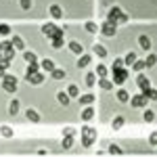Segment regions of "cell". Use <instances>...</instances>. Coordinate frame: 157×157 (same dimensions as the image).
Returning a JSON list of instances; mask_svg holds the SVG:
<instances>
[{"instance_id": "obj_26", "label": "cell", "mask_w": 157, "mask_h": 157, "mask_svg": "<svg viewBox=\"0 0 157 157\" xmlns=\"http://www.w3.org/2000/svg\"><path fill=\"white\" fill-rule=\"evenodd\" d=\"M117 101H120V103H128V101H130L128 90H117Z\"/></svg>"}, {"instance_id": "obj_39", "label": "cell", "mask_w": 157, "mask_h": 157, "mask_svg": "<svg viewBox=\"0 0 157 157\" xmlns=\"http://www.w3.org/2000/svg\"><path fill=\"white\" fill-rule=\"evenodd\" d=\"M61 145H63V149H69L73 145V136H63V143Z\"/></svg>"}, {"instance_id": "obj_1", "label": "cell", "mask_w": 157, "mask_h": 157, "mask_svg": "<svg viewBox=\"0 0 157 157\" xmlns=\"http://www.w3.org/2000/svg\"><path fill=\"white\" fill-rule=\"evenodd\" d=\"M107 19L113 21L115 25H120V23H126V21H128V15H124V13L120 11V6H111L109 13H107Z\"/></svg>"}, {"instance_id": "obj_6", "label": "cell", "mask_w": 157, "mask_h": 157, "mask_svg": "<svg viewBox=\"0 0 157 157\" xmlns=\"http://www.w3.org/2000/svg\"><path fill=\"white\" fill-rule=\"evenodd\" d=\"M101 32H103V34H105V36H115V34H117V25L113 23V21H105V23L101 25Z\"/></svg>"}, {"instance_id": "obj_35", "label": "cell", "mask_w": 157, "mask_h": 157, "mask_svg": "<svg viewBox=\"0 0 157 157\" xmlns=\"http://www.w3.org/2000/svg\"><path fill=\"white\" fill-rule=\"evenodd\" d=\"M155 63H157V55H149V57L145 59V65H147V67H153Z\"/></svg>"}, {"instance_id": "obj_40", "label": "cell", "mask_w": 157, "mask_h": 157, "mask_svg": "<svg viewBox=\"0 0 157 157\" xmlns=\"http://www.w3.org/2000/svg\"><path fill=\"white\" fill-rule=\"evenodd\" d=\"M36 71H40L38 61H36V63H29V67H27V75H32V73H36Z\"/></svg>"}, {"instance_id": "obj_10", "label": "cell", "mask_w": 157, "mask_h": 157, "mask_svg": "<svg viewBox=\"0 0 157 157\" xmlns=\"http://www.w3.org/2000/svg\"><path fill=\"white\" fill-rule=\"evenodd\" d=\"M143 94L147 97V101H157V90H155V88H151V86L143 88Z\"/></svg>"}, {"instance_id": "obj_46", "label": "cell", "mask_w": 157, "mask_h": 157, "mask_svg": "<svg viewBox=\"0 0 157 157\" xmlns=\"http://www.w3.org/2000/svg\"><path fill=\"white\" fill-rule=\"evenodd\" d=\"M117 67H124V59H115L113 61V69H117Z\"/></svg>"}, {"instance_id": "obj_43", "label": "cell", "mask_w": 157, "mask_h": 157, "mask_svg": "<svg viewBox=\"0 0 157 157\" xmlns=\"http://www.w3.org/2000/svg\"><path fill=\"white\" fill-rule=\"evenodd\" d=\"M19 4H21V9H32V0H19Z\"/></svg>"}, {"instance_id": "obj_3", "label": "cell", "mask_w": 157, "mask_h": 157, "mask_svg": "<svg viewBox=\"0 0 157 157\" xmlns=\"http://www.w3.org/2000/svg\"><path fill=\"white\" fill-rule=\"evenodd\" d=\"M2 90L4 92H15L17 90V78L4 73V78H2Z\"/></svg>"}, {"instance_id": "obj_36", "label": "cell", "mask_w": 157, "mask_h": 157, "mask_svg": "<svg viewBox=\"0 0 157 157\" xmlns=\"http://www.w3.org/2000/svg\"><path fill=\"white\" fill-rule=\"evenodd\" d=\"M23 57H25V61H27V63H36V55H34L32 50H25Z\"/></svg>"}, {"instance_id": "obj_17", "label": "cell", "mask_w": 157, "mask_h": 157, "mask_svg": "<svg viewBox=\"0 0 157 157\" xmlns=\"http://www.w3.org/2000/svg\"><path fill=\"white\" fill-rule=\"evenodd\" d=\"M27 120L29 121H34V124H40V115H38V111H34V109H27Z\"/></svg>"}, {"instance_id": "obj_12", "label": "cell", "mask_w": 157, "mask_h": 157, "mask_svg": "<svg viewBox=\"0 0 157 157\" xmlns=\"http://www.w3.org/2000/svg\"><path fill=\"white\" fill-rule=\"evenodd\" d=\"M69 50H71L73 55H82V52H84V46H82L80 42L73 40V42H69Z\"/></svg>"}, {"instance_id": "obj_42", "label": "cell", "mask_w": 157, "mask_h": 157, "mask_svg": "<svg viewBox=\"0 0 157 157\" xmlns=\"http://www.w3.org/2000/svg\"><path fill=\"white\" fill-rule=\"evenodd\" d=\"M109 153H111V155H120L121 149H120L117 145H109Z\"/></svg>"}, {"instance_id": "obj_13", "label": "cell", "mask_w": 157, "mask_h": 157, "mask_svg": "<svg viewBox=\"0 0 157 157\" xmlns=\"http://www.w3.org/2000/svg\"><path fill=\"white\" fill-rule=\"evenodd\" d=\"M50 15H52V17H55V19H61V17H63V9H61L59 4H50Z\"/></svg>"}, {"instance_id": "obj_48", "label": "cell", "mask_w": 157, "mask_h": 157, "mask_svg": "<svg viewBox=\"0 0 157 157\" xmlns=\"http://www.w3.org/2000/svg\"><path fill=\"white\" fill-rule=\"evenodd\" d=\"M4 73H6V69H4V67L0 65V78H4Z\"/></svg>"}, {"instance_id": "obj_34", "label": "cell", "mask_w": 157, "mask_h": 157, "mask_svg": "<svg viewBox=\"0 0 157 157\" xmlns=\"http://www.w3.org/2000/svg\"><path fill=\"white\" fill-rule=\"evenodd\" d=\"M50 73H52V78H55V80H63V78H65V71H63V69H57V67H55Z\"/></svg>"}, {"instance_id": "obj_29", "label": "cell", "mask_w": 157, "mask_h": 157, "mask_svg": "<svg viewBox=\"0 0 157 157\" xmlns=\"http://www.w3.org/2000/svg\"><path fill=\"white\" fill-rule=\"evenodd\" d=\"M136 59H138V57H136V52H128V55L124 57V65H132Z\"/></svg>"}, {"instance_id": "obj_19", "label": "cell", "mask_w": 157, "mask_h": 157, "mask_svg": "<svg viewBox=\"0 0 157 157\" xmlns=\"http://www.w3.org/2000/svg\"><path fill=\"white\" fill-rule=\"evenodd\" d=\"M124 124H126V120H124L121 115H117V117H113V121H111V128H113V130H120Z\"/></svg>"}, {"instance_id": "obj_21", "label": "cell", "mask_w": 157, "mask_h": 157, "mask_svg": "<svg viewBox=\"0 0 157 157\" xmlns=\"http://www.w3.org/2000/svg\"><path fill=\"white\" fill-rule=\"evenodd\" d=\"M136 84H138V88H147V86H151V82H149L147 75H138L136 78Z\"/></svg>"}, {"instance_id": "obj_20", "label": "cell", "mask_w": 157, "mask_h": 157, "mask_svg": "<svg viewBox=\"0 0 157 157\" xmlns=\"http://www.w3.org/2000/svg\"><path fill=\"white\" fill-rule=\"evenodd\" d=\"M55 29H57V27H55L52 23H44V25H42V34H44V36H52Z\"/></svg>"}, {"instance_id": "obj_31", "label": "cell", "mask_w": 157, "mask_h": 157, "mask_svg": "<svg viewBox=\"0 0 157 157\" xmlns=\"http://www.w3.org/2000/svg\"><path fill=\"white\" fill-rule=\"evenodd\" d=\"M132 67H134V71H138V73H140V71H143V69H145V67H147V65H145V61L136 59V61H134V63H132Z\"/></svg>"}, {"instance_id": "obj_44", "label": "cell", "mask_w": 157, "mask_h": 157, "mask_svg": "<svg viewBox=\"0 0 157 157\" xmlns=\"http://www.w3.org/2000/svg\"><path fill=\"white\" fill-rule=\"evenodd\" d=\"M0 65H2L4 69H9V65H11V59H6V57H0Z\"/></svg>"}, {"instance_id": "obj_32", "label": "cell", "mask_w": 157, "mask_h": 157, "mask_svg": "<svg viewBox=\"0 0 157 157\" xmlns=\"http://www.w3.org/2000/svg\"><path fill=\"white\" fill-rule=\"evenodd\" d=\"M143 120H145V121H149V124H151V121L155 120V113H153L151 109H145V113H143Z\"/></svg>"}, {"instance_id": "obj_8", "label": "cell", "mask_w": 157, "mask_h": 157, "mask_svg": "<svg viewBox=\"0 0 157 157\" xmlns=\"http://www.w3.org/2000/svg\"><path fill=\"white\" fill-rule=\"evenodd\" d=\"M27 82L29 84H42L44 82V73L36 71V73H32V75H27Z\"/></svg>"}, {"instance_id": "obj_18", "label": "cell", "mask_w": 157, "mask_h": 157, "mask_svg": "<svg viewBox=\"0 0 157 157\" xmlns=\"http://www.w3.org/2000/svg\"><path fill=\"white\" fill-rule=\"evenodd\" d=\"M40 67H42V69H44V71H52V69H55V61L52 59H44L42 61V65H40Z\"/></svg>"}, {"instance_id": "obj_16", "label": "cell", "mask_w": 157, "mask_h": 157, "mask_svg": "<svg viewBox=\"0 0 157 157\" xmlns=\"http://www.w3.org/2000/svg\"><path fill=\"white\" fill-rule=\"evenodd\" d=\"M57 101H59L63 107H69V94H67V92H59V94H57Z\"/></svg>"}, {"instance_id": "obj_25", "label": "cell", "mask_w": 157, "mask_h": 157, "mask_svg": "<svg viewBox=\"0 0 157 157\" xmlns=\"http://www.w3.org/2000/svg\"><path fill=\"white\" fill-rule=\"evenodd\" d=\"M88 65H90V57L82 52V57L78 59V67H88Z\"/></svg>"}, {"instance_id": "obj_30", "label": "cell", "mask_w": 157, "mask_h": 157, "mask_svg": "<svg viewBox=\"0 0 157 157\" xmlns=\"http://www.w3.org/2000/svg\"><path fill=\"white\" fill-rule=\"evenodd\" d=\"M98 86H101V90H111V86H113V82H109L107 78H101V82H98Z\"/></svg>"}, {"instance_id": "obj_11", "label": "cell", "mask_w": 157, "mask_h": 157, "mask_svg": "<svg viewBox=\"0 0 157 157\" xmlns=\"http://www.w3.org/2000/svg\"><path fill=\"white\" fill-rule=\"evenodd\" d=\"M92 117H94V109H92V107H88V105H86V107L82 109V120H84V121H90Z\"/></svg>"}, {"instance_id": "obj_37", "label": "cell", "mask_w": 157, "mask_h": 157, "mask_svg": "<svg viewBox=\"0 0 157 157\" xmlns=\"http://www.w3.org/2000/svg\"><path fill=\"white\" fill-rule=\"evenodd\" d=\"M67 94H69V97H78V94H80V88H78L75 84H71L69 88H67Z\"/></svg>"}, {"instance_id": "obj_5", "label": "cell", "mask_w": 157, "mask_h": 157, "mask_svg": "<svg viewBox=\"0 0 157 157\" xmlns=\"http://www.w3.org/2000/svg\"><path fill=\"white\" fill-rule=\"evenodd\" d=\"M128 80V71L124 69V67H117V69H113V84H124Z\"/></svg>"}, {"instance_id": "obj_23", "label": "cell", "mask_w": 157, "mask_h": 157, "mask_svg": "<svg viewBox=\"0 0 157 157\" xmlns=\"http://www.w3.org/2000/svg\"><path fill=\"white\" fill-rule=\"evenodd\" d=\"M0 134H2V136H4V138H13V128L11 126H0Z\"/></svg>"}, {"instance_id": "obj_45", "label": "cell", "mask_w": 157, "mask_h": 157, "mask_svg": "<svg viewBox=\"0 0 157 157\" xmlns=\"http://www.w3.org/2000/svg\"><path fill=\"white\" fill-rule=\"evenodd\" d=\"M73 134H75L73 128H63V136H73Z\"/></svg>"}, {"instance_id": "obj_41", "label": "cell", "mask_w": 157, "mask_h": 157, "mask_svg": "<svg viewBox=\"0 0 157 157\" xmlns=\"http://www.w3.org/2000/svg\"><path fill=\"white\" fill-rule=\"evenodd\" d=\"M11 34V27L6 23H0V36H9Z\"/></svg>"}, {"instance_id": "obj_15", "label": "cell", "mask_w": 157, "mask_h": 157, "mask_svg": "<svg viewBox=\"0 0 157 157\" xmlns=\"http://www.w3.org/2000/svg\"><path fill=\"white\" fill-rule=\"evenodd\" d=\"M94 73H97L98 78H107V75H109V69L105 67V65H103V63H98L97 69H94Z\"/></svg>"}, {"instance_id": "obj_47", "label": "cell", "mask_w": 157, "mask_h": 157, "mask_svg": "<svg viewBox=\"0 0 157 157\" xmlns=\"http://www.w3.org/2000/svg\"><path fill=\"white\" fill-rule=\"evenodd\" d=\"M149 143H151V145H157V132H151V136H149Z\"/></svg>"}, {"instance_id": "obj_38", "label": "cell", "mask_w": 157, "mask_h": 157, "mask_svg": "<svg viewBox=\"0 0 157 157\" xmlns=\"http://www.w3.org/2000/svg\"><path fill=\"white\" fill-rule=\"evenodd\" d=\"M86 29H88L90 34H97V32H98V25L94 23V21H88V23H86Z\"/></svg>"}, {"instance_id": "obj_7", "label": "cell", "mask_w": 157, "mask_h": 157, "mask_svg": "<svg viewBox=\"0 0 157 157\" xmlns=\"http://www.w3.org/2000/svg\"><path fill=\"white\" fill-rule=\"evenodd\" d=\"M130 103H132V107H147V97L140 92V94H134L130 98Z\"/></svg>"}, {"instance_id": "obj_4", "label": "cell", "mask_w": 157, "mask_h": 157, "mask_svg": "<svg viewBox=\"0 0 157 157\" xmlns=\"http://www.w3.org/2000/svg\"><path fill=\"white\" fill-rule=\"evenodd\" d=\"M0 57H6V59H11L15 57V48H13L11 42H0Z\"/></svg>"}, {"instance_id": "obj_24", "label": "cell", "mask_w": 157, "mask_h": 157, "mask_svg": "<svg viewBox=\"0 0 157 157\" xmlns=\"http://www.w3.org/2000/svg\"><path fill=\"white\" fill-rule=\"evenodd\" d=\"M94 55H97V57H101V59H103V57H107V48H105V46H101V44H94Z\"/></svg>"}, {"instance_id": "obj_2", "label": "cell", "mask_w": 157, "mask_h": 157, "mask_svg": "<svg viewBox=\"0 0 157 157\" xmlns=\"http://www.w3.org/2000/svg\"><path fill=\"white\" fill-rule=\"evenodd\" d=\"M94 140H97V130L90 128V126H84V130H82V145L84 147H92Z\"/></svg>"}, {"instance_id": "obj_28", "label": "cell", "mask_w": 157, "mask_h": 157, "mask_svg": "<svg viewBox=\"0 0 157 157\" xmlns=\"http://www.w3.org/2000/svg\"><path fill=\"white\" fill-rule=\"evenodd\" d=\"M52 48H63V44H65V40L63 38H59V36H52Z\"/></svg>"}, {"instance_id": "obj_27", "label": "cell", "mask_w": 157, "mask_h": 157, "mask_svg": "<svg viewBox=\"0 0 157 157\" xmlns=\"http://www.w3.org/2000/svg\"><path fill=\"white\" fill-rule=\"evenodd\" d=\"M19 107H21L19 101H11V105H9V113H11V115H17V113H19Z\"/></svg>"}, {"instance_id": "obj_33", "label": "cell", "mask_w": 157, "mask_h": 157, "mask_svg": "<svg viewBox=\"0 0 157 157\" xmlns=\"http://www.w3.org/2000/svg\"><path fill=\"white\" fill-rule=\"evenodd\" d=\"M94 82H97V73H86V86H94Z\"/></svg>"}, {"instance_id": "obj_9", "label": "cell", "mask_w": 157, "mask_h": 157, "mask_svg": "<svg viewBox=\"0 0 157 157\" xmlns=\"http://www.w3.org/2000/svg\"><path fill=\"white\" fill-rule=\"evenodd\" d=\"M11 44H13V48H15V50H23L25 48L23 38H19V36H13L11 38Z\"/></svg>"}, {"instance_id": "obj_22", "label": "cell", "mask_w": 157, "mask_h": 157, "mask_svg": "<svg viewBox=\"0 0 157 157\" xmlns=\"http://www.w3.org/2000/svg\"><path fill=\"white\" fill-rule=\"evenodd\" d=\"M80 103H82V107L84 105H92L94 103V94H82L80 97Z\"/></svg>"}, {"instance_id": "obj_14", "label": "cell", "mask_w": 157, "mask_h": 157, "mask_svg": "<svg viewBox=\"0 0 157 157\" xmlns=\"http://www.w3.org/2000/svg\"><path fill=\"white\" fill-rule=\"evenodd\" d=\"M138 44H140L143 50H151V38L149 36H140L138 38Z\"/></svg>"}]
</instances>
